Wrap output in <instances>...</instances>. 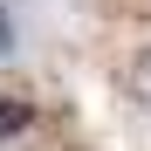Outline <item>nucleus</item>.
Returning <instances> with one entry per match:
<instances>
[{
	"mask_svg": "<svg viewBox=\"0 0 151 151\" xmlns=\"http://www.w3.org/2000/svg\"><path fill=\"white\" fill-rule=\"evenodd\" d=\"M35 103H28V96H0V144H14V137H28L35 131Z\"/></svg>",
	"mask_w": 151,
	"mask_h": 151,
	"instance_id": "nucleus-1",
	"label": "nucleus"
},
{
	"mask_svg": "<svg viewBox=\"0 0 151 151\" xmlns=\"http://www.w3.org/2000/svg\"><path fill=\"white\" fill-rule=\"evenodd\" d=\"M124 89H131V103H137V110H151V48H144V55L131 62V76H124Z\"/></svg>",
	"mask_w": 151,
	"mask_h": 151,
	"instance_id": "nucleus-2",
	"label": "nucleus"
},
{
	"mask_svg": "<svg viewBox=\"0 0 151 151\" xmlns=\"http://www.w3.org/2000/svg\"><path fill=\"white\" fill-rule=\"evenodd\" d=\"M21 48V28H14V7H0V62Z\"/></svg>",
	"mask_w": 151,
	"mask_h": 151,
	"instance_id": "nucleus-3",
	"label": "nucleus"
}]
</instances>
